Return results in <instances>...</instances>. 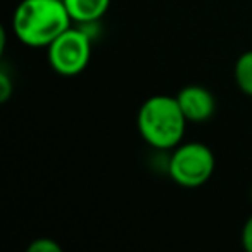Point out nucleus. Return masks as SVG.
<instances>
[{
    "instance_id": "obj_1",
    "label": "nucleus",
    "mask_w": 252,
    "mask_h": 252,
    "mask_svg": "<svg viewBox=\"0 0 252 252\" xmlns=\"http://www.w3.org/2000/svg\"><path fill=\"white\" fill-rule=\"evenodd\" d=\"M71 21L64 0H21L12 16V30L25 45L47 49Z\"/></svg>"
},
{
    "instance_id": "obj_2",
    "label": "nucleus",
    "mask_w": 252,
    "mask_h": 252,
    "mask_svg": "<svg viewBox=\"0 0 252 252\" xmlns=\"http://www.w3.org/2000/svg\"><path fill=\"white\" fill-rule=\"evenodd\" d=\"M187 118L176 97L152 95L140 105L137 126L140 137L158 151H169L180 145L187 130Z\"/></svg>"
},
{
    "instance_id": "obj_3",
    "label": "nucleus",
    "mask_w": 252,
    "mask_h": 252,
    "mask_svg": "<svg viewBox=\"0 0 252 252\" xmlns=\"http://www.w3.org/2000/svg\"><path fill=\"white\" fill-rule=\"evenodd\" d=\"M216 166L214 154L200 142H187L175 147L168 162V173L176 185L197 189L211 180Z\"/></svg>"
},
{
    "instance_id": "obj_4",
    "label": "nucleus",
    "mask_w": 252,
    "mask_h": 252,
    "mask_svg": "<svg viewBox=\"0 0 252 252\" xmlns=\"http://www.w3.org/2000/svg\"><path fill=\"white\" fill-rule=\"evenodd\" d=\"M49 64L61 76H78L87 69L92 57V40L80 28H67L49 47Z\"/></svg>"
},
{
    "instance_id": "obj_5",
    "label": "nucleus",
    "mask_w": 252,
    "mask_h": 252,
    "mask_svg": "<svg viewBox=\"0 0 252 252\" xmlns=\"http://www.w3.org/2000/svg\"><path fill=\"white\" fill-rule=\"evenodd\" d=\"M180 107L189 123H204L216 111L214 95L202 85H187L176 94Z\"/></svg>"
},
{
    "instance_id": "obj_6",
    "label": "nucleus",
    "mask_w": 252,
    "mask_h": 252,
    "mask_svg": "<svg viewBox=\"0 0 252 252\" xmlns=\"http://www.w3.org/2000/svg\"><path fill=\"white\" fill-rule=\"evenodd\" d=\"M71 19L80 25H94L111 7V0H64Z\"/></svg>"
},
{
    "instance_id": "obj_7",
    "label": "nucleus",
    "mask_w": 252,
    "mask_h": 252,
    "mask_svg": "<svg viewBox=\"0 0 252 252\" xmlns=\"http://www.w3.org/2000/svg\"><path fill=\"white\" fill-rule=\"evenodd\" d=\"M233 76L240 92L252 97V50L244 52L237 59L233 67Z\"/></svg>"
},
{
    "instance_id": "obj_8",
    "label": "nucleus",
    "mask_w": 252,
    "mask_h": 252,
    "mask_svg": "<svg viewBox=\"0 0 252 252\" xmlns=\"http://www.w3.org/2000/svg\"><path fill=\"white\" fill-rule=\"evenodd\" d=\"M28 252H63V247L49 237L35 238L28 245Z\"/></svg>"
},
{
    "instance_id": "obj_9",
    "label": "nucleus",
    "mask_w": 252,
    "mask_h": 252,
    "mask_svg": "<svg viewBox=\"0 0 252 252\" xmlns=\"http://www.w3.org/2000/svg\"><path fill=\"white\" fill-rule=\"evenodd\" d=\"M12 94V83L11 78H9L7 71L2 69L0 71V102H7L9 97Z\"/></svg>"
},
{
    "instance_id": "obj_10",
    "label": "nucleus",
    "mask_w": 252,
    "mask_h": 252,
    "mask_svg": "<svg viewBox=\"0 0 252 252\" xmlns=\"http://www.w3.org/2000/svg\"><path fill=\"white\" fill-rule=\"evenodd\" d=\"M242 247H244L245 252H252V214L247 218V221L244 223V228H242Z\"/></svg>"
},
{
    "instance_id": "obj_11",
    "label": "nucleus",
    "mask_w": 252,
    "mask_h": 252,
    "mask_svg": "<svg viewBox=\"0 0 252 252\" xmlns=\"http://www.w3.org/2000/svg\"><path fill=\"white\" fill-rule=\"evenodd\" d=\"M251 197H252V189H251Z\"/></svg>"
}]
</instances>
